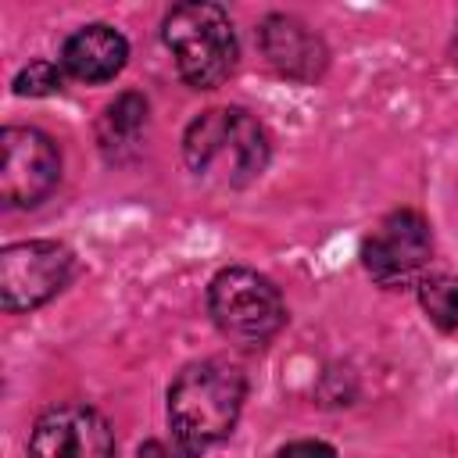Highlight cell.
<instances>
[{"label": "cell", "instance_id": "cell-1", "mask_svg": "<svg viewBox=\"0 0 458 458\" xmlns=\"http://www.w3.org/2000/svg\"><path fill=\"white\" fill-rule=\"evenodd\" d=\"M243 397L247 383L236 365L218 358L186 365L168 386V426L175 447L186 458H197L200 451L222 444L240 419Z\"/></svg>", "mask_w": 458, "mask_h": 458}, {"label": "cell", "instance_id": "cell-2", "mask_svg": "<svg viewBox=\"0 0 458 458\" xmlns=\"http://www.w3.org/2000/svg\"><path fill=\"white\" fill-rule=\"evenodd\" d=\"M268 132L243 107H211L186 125V168L211 186H247L268 165Z\"/></svg>", "mask_w": 458, "mask_h": 458}, {"label": "cell", "instance_id": "cell-3", "mask_svg": "<svg viewBox=\"0 0 458 458\" xmlns=\"http://www.w3.org/2000/svg\"><path fill=\"white\" fill-rule=\"evenodd\" d=\"M161 36L175 57L179 75L193 89H215L236 68V32L218 4L208 0L175 4L165 18Z\"/></svg>", "mask_w": 458, "mask_h": 458}, {"label": "cell", "instance_id": "cell-4", "mask_svg": "<svg viewBox=\"0 0 458 458\" xmlns=\"http://www.w3.org/2000/svg\"><path fill=\"white\" fill-rule=\"evenodd\" d=\"M208 311L222 336L240 347H265L286 322L279 286L243 265L222 268L208 286Z\"/></svg>", "mask_w": 458, "mask_h": 458}, {"label": "cell", "instance_id": "cell-5", "mask_svg": "<svg viewBox=\"0 0 458 458\" xmlns=\"http://www.w3.org/2000/svg\"><path fill=\"white\" fill-rule=\"evenodd\" d=\"M75 272L72 250L57 240H21L0 250V304L4 311H32L68 286Z\"/></svg>", "mask_w": 458, "mask_h": 458}, {"label": "cell", "instance_id": "cell-6", "mask_svg": "<svg viewBox=\"0 0 458 458\" xmlns=\"http://www.w3.org/2000/svg\"><path fill=\"white\" fill-rule=\"evenodd\" d=\"M0 154V197L7 208H36L61 179L57 143L32 125H7Z\"/></svg>", "mask_w": 458, "mask_h": 458}, {"label": "cell", "instance_id": "cell-7", "mask_svg": "<svg viewBox=\"0 0 458 458\" xmlns=\"http://www.w3.org/2000/svg\"><path fill=\"white\" fill-rule=\"evenodd\" d=\"M429 254H433L429 225L411 208L390 211L361 247V261H365L369 276L390 290L411 286L422 276V268L429 265Z\"/></svg>", "mask_w": 458, "mask_h": 458}, {"label": "cell", "instance_id": "cell-8", "mask_svg": "<svg viewBox=\"0 0 458 458\" xmlns=\"http://www.w3.org/2000/svg\"><path fill=\"white\" fill-rule=\"evenodd\" d=\"M25 458H114L111 422L89 404H54L36 419Z\"/></svg>", "mask_w": 458, "mask_h": 458}, {"label": "cell", "instance_id": "cell-9", "mask_svg": "<svg viewBox=\"0 0 458 458\" xmlns=\"http://www.w3.org/2000/svg\"><path fill=\"white\" fill-rule=\"evenodd\" d=\"M258 39L268 64L293 82H315L329 64V50L322 36L293 14H268L261 21Z\"/></svg>", "mask_w": 458, "mask_h": 458}, {"label": "cell", "instance_id": "cell-10", "mask_svg": "<svg viewBox=\"0 0 458 458\" xmlns=\"http://www.w3.org/2000/svg\"><path fill=\"white\" fill-rule=\"evenodd\" d=\"M125 57H129V43L118 29L104 25V21H93V25H82L79 32H72L64 39V50H61V64L72 79L79 82H107L114 79L122 68H125Z\"/></svg>", "mask_w": 458, "mask_h": 458}, {"label": "cell", "instance_id": "cell-11", "mask_svg": "<svg viewBox=\"0 0 458 458\" xmlns=\"http://www.w3.org/2000/svg\"><path fill=\"white\" fill-rule=\"evenodd\" d=\"M143 125H147V100L140 93H122L118 100H111L97 122V140H100V150L118 161L125 157L129 150H136L140 136H143Z\"/></svg>", "mask_w": 458, "mask_h": 458}, {"label": "cell", "instance_id": "cell-12", "mask_svg": "<svg viewBox=\"0 0 458 458\" xmlns=\"http://www.w3.org/2000/svg\"><path fill=\"white\" fill-rule=\"evenodd\" d=\"M419 301L426 308V315L447 329L458 333V276H433L419 283Z\"/></svg>", "mask_w": 458, "mask_h": 458}, {"label": "cell", "instance_id": "cell-13", "mask_svg": "<svg viewBox=\"0 0 458 458\" xmlns=\"http://www.w3.org/2000/svg\"><path fill=\"white\" fill-rule=\"evenodd\" d=\"M61 89V68L54 61H29L14 75V93L18 97H50Z\"/></svg>", "mask_w": 458, "mask_h": 458}, {"label": "cell", "instance_id": "cell-14", "mask_svg": "<svg viewBox=\"0 0 458 458\" xmlns=\"http://www.w3.org/2000/svg\"><path fill=\"white\" fill-rule=\"evenodd\" d=\"M279 458H336V451L326 440H293L279 451Z\"/></svg>", "mask_w": 458, "mask_h": 458}, {"label": "cell", "instance_id": "cell-15", "mask_svg": "<svg viewBox=\"0 0 458 458\" xmlns=\"http://www.w3.org/2000/svg\"><path fill=\"white\" fill-rule=\"evenodd\" d=\"M451 54H454V61H458V25H454V43H451Z\"/></svg>", "mask_w": 458, "mask_h": 458}]
</instances>
